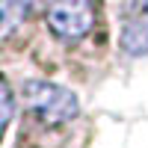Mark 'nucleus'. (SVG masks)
Listing matches in <instances>:
<instances>
[{"instance_id":"obj_1","label":"nucleus","mask_w":148,"mask_h":148,"mask_svg":"<svg viewBox=\"0 0 148 148\" xmlns=\"http://www.w3.org/2000/svg\"><path fill=\"white\" fill-rule=\"evenodd\" d=\"M24 101L33 110L42 121H51V125H62L71 121L80 113V104L68 89L56 83H45V80H30L24 86Z\"/></svg>"},{"instance_id":"obj_2","label":"nucleus","mask_w":148,"mask_h":148,"mask_svg":"<svg viewBox=\"0 0 148 148\" xmlns=\"http://www.w3.org/2000/svg\"><path fill=\"white\" fill-rule=\"evenodd\" d=\"M92 21H95L92 0H53L47 9V27L65 42L83 39L92 30Z\"/></svg>"},{"instance_id":"obj_3","label":"nucleus","mask_w":148,"mask_h":148,"mask_svg":"<svg viewBox=\"0 0 148 148\" xmlns=\"http://www.w3.org/2000/svg\"><path fill=\"white\" fill-rule=\"evenodd\" d=\"M121 47L130 56L148 53V0H130L121 24Z\"/></svg>"},{"instance_id":"obj_4","label":"nucleus","mask_w":148,"mask_h":148,"mask_svg":"<svg viewBox=\"0 0 148 148\" xmlns=\"http://www.w3.org/2000/svg\"><path fill=\"white\" fill-rule=\"evenodd\" d=\"M21 18H27V15H24L12 0H0V39H6V36L21 24Z\"/></svg>"},{"instance_id":"obj_5","label":"nucleus","mask_w":148,"mask_h":148,"mask_svg":"<svg viewBox=\"0 0 148 148\" xmlns=\"http://www.w3.org/2000/svg\"><path fill=\"white\" fill-rule=\"evenodd\" d=\"M12 110H15V101H12V92H9V86L6 80L0 77V130H3L9 121H12Z\"/></svg>"},{"instance_id":"obj_6","label":"nucleus","mask_w":148,"mask_h":148,"mask_svg":"<svg viewBox=\"0 0 148 148\" xmlns=\"http://www.w3.org/2000/svg\"><path fill=\"white\" fill-rule=\"evenodd\" d=\"M12 3H15V6L24 12V15H30V12H36V6H39L42 0H12Z\"/></svg>"}]
</instances>
